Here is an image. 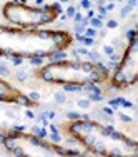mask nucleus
Returning a JSON list of instances; mask_svg holds the SVG:
<instances>
[{"mask_svg":"<svg viewBox=\"0 0 138 157\" xmlns=\"http://www.w3.org/2000/svg\"><path fill=\"white\" fill-rule=\"evenodd\" d=\"M25 115L28 117V119H35V114H34L32 111H27V112H25Z\"/></svg>","mask_w":138,"mask_h":157,"instance_id":"39","label":"nucleus"},{"mask_svg":"<svg viewBox=\"0 0 138 157\" xmlns=\"http://www.w3.org/2000/svg\"><path fill=\"white\" fill-rule=\"evenodd\" d=\"M0 77H10V69L7 62H0Z\"/></svg>","mask_w":138,"mask_h":157,"instance_id":"18","label":"nucleus"},{"mask_svg":"<svg viewBox=\"0 0 138 157\" xmlns=\"http://www.w3.org/2000/svg\"><path fill=\"white\" fill-rule=\"evenodd\" d=\"M105 27H107V29H117L118 27V20H115V18H110L108 22H107V24H105Z\"/></svg>","mask_w":138,"mask_h":157,"instance_id":"23","label":"nucleus"},{"mask_svg":"<svg viewBox=\"0 0 138 157\" xmlns=\"http://www.w3.org/2000/svg\"><path fill=\"white\" fill-rule=\"evenodd\" d=\"M96 34H98V30L92 29V27H87V29H85V32H83L85 37H92V38H95V37H96Z\"/></svg>","mask_w":138,"mask_h":157,"instance_id":"19","label":"nucleus"},{"mask_svg":"<svg viewBox=\"0 0 138 157\" xmlns=\"http://www.w3.org/2000/svg\"><path fill=\"white\" fill-rule=\"evenodd\" d=\"M37 136L42 137V139H47V136H48V130H47V127H40V130H38Z\"/></svg>","mask_w":138,"mask_h":157,"instance_id":"29","label":"nucleus"},{"mask_svg":"<svg viewBox=\"0 0 138 157\" xmlns=\"http://www.w3.org/2000/svg\"><path fill=\"white\" fill-rule=\"evenodd\" d=\"M28 62L32 65H43V57H34V59H28Z\"/></svg>","mask_w":138,"mask_h":157,"instance_id":"26","label":"nucleus"},{"mask_svg":"<svg viewBox=\"0 0 138 157\" xmlns=\"http://www.w3.org/2000/svg\"><path fill=\"white\" fill-rule=\"evenodd\" d=\"M85 29H87V27L83 25V24H75V25H73V34H83L85 32Z\"/></svg>","mask_w":138,"mask_h":157,"instance_id":"21","label":"nucleus"},{"mask_svg":"<svg viewBox=\"0 0 138 157\" xmlns=\"http://www.w3.org/2000/svg\"><path fill=\"white\" fill-rule=\"evenodd\" d=\"M0 9H2V7H0Z\"/></svg>","mask_w":138,"mask_h":157,"instance_id":"43","label":"nucleus"},{"mask_svg":"<svg viewBox=\"0 0 138 157\" xmlns=\"http://www.w3.org/2000/svg\"><path fill=\"white\" fill-rule=\"evenodd\" d=\"M73 22H75V24H78V22H82V18H83V15H82V13L80 12H75V15H73Z\"/></svg>","mask_w":138,"mask_h":157,"instance_id":"32","label":"nucleus"},{"mask_svg":"<svg viewBox=\"0 0 138 157\" xmlns=\"http://www.w3.org/2000/svg\"><path fill=\"white\" fill-rule=\"evenodd\" d=\"M118 119H120L123 124H131L133 122V119H131L130 115H125V114H118Z\"/></svg>","mask_w":138,"mask_h":157,"instance_id":"24","label":"nucleus"},{"mask_svg":"<svg viewBox=\"0 0 138 157\" xmlns=\"http://www.w3.org/2000/svg\"><path fill=\"white\" fill-rule=\"evenodd\" d=\"M73 43V35L60 29H22L0 24V55L20 57H50L57 50H67Z\"/></svg>","mask_w":138,"mask_h":157,"instance_id":"1","label":"nucleus"},{"mask_svg":"<svg viewBox=\"0 0 138 157\" xmlns=\"http://www.w3.org/2000/svg\"><path fill=\"white\" fill-rule=\"evenodd\" d=\"M75 12H77V9H75V7H73V5H70V7H68V9H67V17H73V15H75Z\"/></svg>","mask_w":138,"mask_h":157,"instance_id":"30","label":"nucleus"},{"mask_svg":"<svg viewBox=\"0 0 138 157\" xmlns=\"http://www.w3.org/2000/svg\"><path fill=\"white\" fill-rule=\"evenodd\" d=\"M13 77H15V80L17 82L25 84V82L30 79V72H27V70H17V72L13 74Z\"/></svg>","mask_w":138,"mask_h":157,"instance_id":"8","label":"nucleus"},{"mask_svg":"<svg viewBox=\"0 0 138 157\" xmlns=\"http://www.w3.org/2000/svg\"><path fill=\"white\" fill-rule=\"evenodd\" d=\"M77 105H78L82 111H88V109L92 107V100H90L88 97L87 99H80V100H77Z\"/></svg>","mask_w":138,"mask_h":157,"instance_id":"14","label":"nucleus"},{"mask_svg":"<svg viewBox=\"0 0 138 157\" xmlns=\"http://www.w3.org/2000/svg\"><path fill=\"white\" fill-rule=\"evenodd\" d=\"M98 12H100V15H98V18H101V20L108 17V13H107V10H105V7H100V5H98Z\"/></svg>","mask_w":138,"mask_h":157,"instance_id":"28","label":"nucleus"},{"mask_svg":"<svg viewBox=\"0 0 138 157\" xmlns=\"http://www.w3.org/2000/svg\"><path fill=\"white\" fill-rule=\"evenodd\" d=\"M65 129L78 140L82 147H85L87 152L93 156L135 157L138 154L137 140L98 120H70Z\"/></svg>","mask_w":138,"mask_h":157,"instance_id":"2","label":"nucleus"},{"mask_svg":"<svg viewBox=\"0 0 138 157\" xmlns=\"http://www.w3.org/2000/svg\"><path fill=\"white\" fill-rule=\"evenodd\" d=\"M80 115H82V114H78V112H72V111H68L67 114H65V117H67L68 120H78V119H80Z\"/></svg>","mask_w":138,"mask_h":157,"instance_id":"20","label":"nucleus"},{"mask_svg":"<svg viewBox=\"0 0 138 157\" xmlns=\"http://www.w3.org/2000/svg\"><path fill=\"white\" fill-rule=\"evenodd\" d=\"M53 100L55 104H67V95H65V92H55Z\"/></svg>","mask_w":138,"mask_h":157,"instance_id":"16","label":"nucleus"},{"mask_svg":"<svg viewBox=\"0 0 138 157\" xmlns=\"http://www.w3.org/2000/svg\"><path fill=\"white\" fill-rule=\"evenodd\" d=\"M12 59V64L13 65H20L22 62H23V59H20V57H10Z\"/></svg>","mask_w":138,"mask_h":157,"instance_id":"33","label":"nucleus"},{"mask_svg":"<svg viewBox=\"0 0 138 157\" xmlns=\"http://www.w3.org/2000/svg\"><path fill=\"white\" fill-rule=\"evenodd\" d=\"M88 25L92 27V29H95V30H100V29H103V27H105V24H103V20H101V18L92 17L90 20H88Z\"/></svg>","mask_w":138,"mask_h":157,"instance_id":"9","label":"nucleus"},{"mask_svg":"<svg viewBox=\"0 0 138 157\" xmlns=\"http://www.w3.org/2000/svg\"><path fill=\"white\" fill-rule=\"evenodd\" d=\"M92 17H95V12H93L92 9H88V12H87V18H92Z\"/></svg>","mask_w":138,"mask_h":157,"instance_id":"38","label":"nucleus"},{"mask_svg":"<svg viewBox=\"0 0 138 157\" xmlns=\"http://www.w3.org/2000/svg\"><path fill=\"white\" fill-rule=\"evenodd\" d=\"M103 54L107 57H110L112 54H115V49H113L112 45H103Z\"/></svg>","mask_w":138,"mask_h":157,"instance_id":"27","label":"nucleus"},{"mask_svg":"<svg viewBox=\"0 0 138 157\" xmlns=\"http://www.w3.org/2000/svg\"><path fill=\"white\" fill-rule=\"evenodd\" d=\"M0 10L4 18L12 25L22 29H38L57 20L62 13V5H27L20 2H7Z\"/></svg>","mask_w":138,"mask_h":157,"instance_id":"5","label":"nucleus"},{"mask_svg":"<svg viewBox=\"0 0 138 157\" xmlns=\"http://www.w3.org/2000/svg\"><path fill=\"white\" fill-rule=\"evenodd\" d=\"M38 130H40V127H37V125H34V127L30 129V132H32V134H35V136L38 134Z\"/></svg>","mask_w":138,"mask_h":157,"instance_id":"40","label":"nucleus"},{"mask_svg":"<svg viewBox=\"0 0 138 157\" xmlns=\"http://www.w3.org/2000/svg\"><path fill=\"white\" fill-rule=\"evenodd\" d=\"M87 60H90V62H101V54L100 52H96V50H93V52H90L88 50V54H87Z\"/></svg>","mask_w":138,"mask_h":157,"instance_id":"12","label":"nucleus"},{"mask_svg":"<svg viewBox=\"0 0 138 157\" xmlns=\"http://www.w3.org/2000/svg\"><path fill=\"white\" fill-rule=\"evenodd\" d=\"M35 4L37 5H43V0H35Z\"/></svg>","mask_w":138,"mask_h":157,"instance_id":"41","label":"nucleus"},{"mask_svg":"<svg viewBox=\"0 0 138 157\" xmlns=\"http://www.w3.org/2000/svg\"><path fill=\"white\" fill-rule=\"evenodd\" d=\"M0 127H2V125H0Z\"/></svg>","mask_w":138,"mask_h":157,"instance_id":"44","label":"nucleus"},{"mask_svg":"<svg viewBox=\"0 0 138 157\" xmlns=\"http://www.w3.org/2000/svg\"><path fill=\"white\" fill-rule=\"evenodd\" d=\"M0 144L10 156L17 157H62L87 154L55 142H48L35 134H27L25 130H17V129L0 132Z\"/></svg>","mask_w":138,"mask_h":157,"instance_id":"4","label":"nucleus"},{"mask_svg":"<svg viewBox=\"0 0 138 157\" xmlns=\"http://www.w3.org/2000/svg\"><path fill=\"white\" fill-rule=\"evenodd\" d=\"M65 92H82V85H73V84H65L63 85Z\"/></svg>","mask_w":138,"mask_h":157,"instance_id":"17","label":"nucleus"},{"mask_svg":"<svg viewBox=\"0 0 138 157\" xmlns=\"http://www.w3.org/2000/svg\"><path fill=\"white\" fill-rule=\"evenodd\" d=\"M5 115H7V117H10V119H15V120H17V114H15L13 111H5Z\"/></svg>","mask_w":138,"mask_h":157,"instance_id":"34","label":"nucleus"},{"mask_svg":"<svg viewBox=\"0 0 138 157\" xmlns=\"http://www.w3.org/2000/svg\"><path fill=\"white\" fill-rule=\"evenodd\" d=\"M138 74V38L131 37L126 43L125 50L121 52L120 60L117 62L115 72L110 75V85L115 89H128L137 84Z\"/></svg>","mask_w":138,"mask_h":157,"instance_id":"6","label":"nucleus"},{"mask_svg":"<svg viewBox=\"0 0 138 157\" xmlns=\"http://www.w3.org/2000/svg\"><path fill=\"white\" fill-rule=\"evenodd\" d=\"M96 35H98V37H101V38H103V37H107V29H100Z\"/></svg>","mask_w":138,"mask_h":157,"instance_id":"36","label":"nucleus"},{"mask_svg":"<svg viewBox=\"0 0 138 157\" xmlns=\"http://www.w3.org/2000/svg\"><path fill=\"white\" fill-rule=\"evenodd\" d=\"M101 111H103L105 114H108V115H112V117H113V109H108V107H105V109H101Z\"/></svg>","mask_w":138,"mask_h":157,"instance_id":"37","label":"nucleus"},{"mask_svg":"<svg viewBox=\"0 0 138 157\" xmlns=\"http://www.w3.org/2000/svg\"><path fill=\"white\" fill-rule=\"evenodd\" d=\"M52 142H55V144H60V142H62V136H60L58 130L52 132Z\"/></svg>","mask_w":138,"mask_h":157,"instance_id":"22","label":"nucleus"},{"mask_svg":"<svg viewBox=\"0 0 138 157\" xmlns=\"http://www.w3.org/2000/svg\"><path fill=\"white\" fill-rule=\"evenodd\" d=\"M80 7H83V9H92V4H90V0H82L80 2Z\"/></svg>","mask_w":138,"mask_h":157,"instance_id":"31","label":"nucleus"},{"mask_svg":"<svg viewBox=\"0 0 138 157\" xmlns=\"http://www.w3.org/2000/svg\"><path fill=\"white\" fill-rule=\"evenodd\" d=\"M50 62H57V60H63V59H67V54H65V50H57V52H53L50 57Z\"/></svg>","mask_w":138,"mask_h":157,"instance_id":"13","label":"nucleus"},{"mask_svg":"<svg viewBox=\"0 0 138 157\" xmlns=\"http://www.w3.org/2000/svg\"><path fill=\"white\" fill-rule=\"evenodd\" d=\"M28 99L34 102H38L40 100V92H37V90H32V92L28 94Z\"/></svg>","mask_w":138,"mask_h":157,"instance_id":"25","label":"nucleus"},{"mask_svg":"<svg viewBox=\"0 0 138 157\" xmlns=\"http://www.w3.org/2000/svg\"><path fill=\"white\" fill-rule=\"evenodd\" d=\"M35 75L47 84H101L110 79V70L103 62H90L82 59L57 60L50 64H43L37 69Z\"/></svg>","mask_w":138,"mask_h":157,"instance_id":"3","label":"nucleus"},{"mask_svg":"<svg viewBox=\"0 0 138 157\" xmlns=\"http://www.w3.org/2000/svg\"><path fill=\"white\" fill-rule=\"evenodd\" d=\"M87 97L90 99L92 102H101V100L105 99L100 89H98V90H93V92H88V95H87Z\"/></svg>","mask_w":138,"mask_h":157,"instance_id":"10","label":"nucleus"},{"mask_svg":"<svg viewBox=\"0 0 138 157\" xmlns=\"http://www.w3.org/2000/svg\"><path fill=\"white\" fill-rule=\"evenodd\" d=\"M112 47H113L117 52H123V50H125V47H126V43L123 42L121 38L117 37V38H113V40H112Z\"/></svg>","mask_w":138,"mask_h":157,"instance_id":"11","label":"nucleus"},{"mask_svg":"<svg viewBox=\"0 0 138 157\" xmlns=\"http://www.w3.org/2000/svg\"><path fill=\"white\" fill-rule=\"evenodd\" d=\"M135 9H131L130 5H125V7H121L120 9V18L121 20H125V18H128L130 17V12H133Z\"/></svg>","mask_w":138,"mask_h":157,"instance_id":"15","label":"nucleus"},{"mask_svg":"<svg viewBox=\"0 0 138 157\" xmlns=\"http://www.w3.org/2000/svg\"><path fill=\"white\" fill-rule=\"evenodd\" d=\"M0 102L23 105V107H38V102L30 100L28 95H25L20 89H17L7 80H4L2 77H0Z\"/></svg>","mask_w":138,"mask_h":157,"instance_id":"7","label":"nucleus"},{"mask_svg":"<svg viewBox=\"0 0 138 157\" xmlns=\"http://www.w3.org/2000/svg\"><path fill=\"white\" fill-rule=\"evenodd\" d=\"M137 4H138V0H126V5H130L131 9H137Z\"/></svg>","mask_w":138,"mask_h":157,"instance_id":"35","label":"nucleus"},{"mask_svg":"<svg viewBox=\"0 0 138 157\" xmlns=\"http://www.w3.org/2000/svg\"><path fill=\"white\" fill-rule=\"evenodd\" d=\"M60 2H63V4H68V2H70V0H60Z\"/></svg>","mask_w":138,"mask_h":157,"instance_id":"42","label":"nucleus"}]
</instances>
